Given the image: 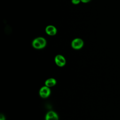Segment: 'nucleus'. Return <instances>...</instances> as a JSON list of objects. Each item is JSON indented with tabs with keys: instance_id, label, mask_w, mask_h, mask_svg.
Here are the masks:
<instances>
[{
	"instance_id": "f257e3e1",
	"label": "nucleus",
	"mask_w": 120,
	"mask_h": 120,
	"mask_svg": "<svg viewBox=\"0 0 120 120\" xmlns=\"http://www.w3.org/2000/svg\"><path fill=\"white\" fill-rule=\"evenodd\" d=\"M83 44V41L81 38H76L72 40L71 42V46L74 49L78 50L82 47Z\"/></svg>"
},
{
	"instance_id": "f03ea898",
	"label": "nucleus",
	"mask_w": 120,
	"mask_h": 120,
	"mask_svg": "<svg viewBox=\"0 0 120 120\" xmlns=\"http://www.w3.org/2000/svg\"><path fill=\"white\" fill-rule=\"evenodd\" d=\"M51 90L48 87L45 86H43L40 89L39 95L42 98H46L50 94Z\"/></svg>"
},
{
	"instance_id": "7ed1b4c3",
	"label": "nucleus",
	"mask_w": 120,
	"mask_h": 120,
	"mask_svg": "<svg viewBox=\"0 0 120 120\" xmlns=\"http://www.w3.org/2000/svg\"><path fill=\"white\" fill-rule=\"evenodd\" d=\"M55 62L59 67H63L66 64V60L61 55H57L55 57Z\"/></svg>"
},
{
	"instance_id": "20e7f679",
	"label": "nucleus",
	"mask_w": 120,
	"mask_h": 120,
	"mask_svg": "<svg viewBox=\"0 0 120 120\" xmlns=\"http://www.w3.org/2000/svg\"><path fill=\"white\" fill-rule=\"evenodd\" d=\"M45 31L46 34L50 36H54L57 32L56 27L52 25L47 26L45 29Z\"/></svg>"
},
{
	"instance_id": "39448f33",
	"label": "nucleus",
	"mask_w": 120,
	"mask_h": 120,
	"mask_svg": "<svg viewBox=\"0 0 120 120\" xmlns=\"http://www.w3.org/2000/svg\"><path fill=\"white\" fill-rule=\"evenodd\" d=\"M45 119V120H58V116L55 112L51 111L46 113Z\"/></svg>"
},
{
	"instance_id": "423d86ee",
	"label": "nucleus",
	"mask_w": 120,
	"mask_h": 120,
	"mask_svg": "<svg viewBox=\"0 0 120 120\" xmlns=\"http://www.w3.org/2000/svg\"><path fill=\"white\" fill-rule=\"evenodd\" d=\"M56 83V81L54 78H49L47 79L45 82V86L50 87L54 86Z\"/></svg>"
},
{
	"instance_id": "0eeeda50",
	"label": "nucleus",
	"mask_w": 120,
	"mask_h": 120,
	"mask_svg": "<svg viewBox=\"0 0 120 120\" xmlns=\"http://www.w3.org/2000/svg\"><path fill=\"white\" fill-rule=\"evenodd\" d=\"M32 46L35 49H42V47L41 45H40L37 39V38H35L33 40L32 43Z\"/></svg>"
},
{
	"instance_id": "6e6552de",
	"label": "nucleus",
	"mask_w": 120,
	"mask_h": 120,
	"mask_svg": "<svg viewBox=\"0 0 120 120\" xmlns=\"http://www.w3.org/2000/svg\"><path fill=\"white\" fill-rule=\"evenodd\" d=\"M36 38L38 41L40 45H41L42 48H44L46 45V41L45 38H44L43 37H38V38Z\"/></svg>"
},
{
	"instance_id": "1a4fd4ad",
	"label": "nucleus",
	"mask_w": 120,
	"mask_h": 120,
	"mask_svg": "<svg viewBox=\"0 0 120 120\" xmlns=\"http://www.w3.org/2000/svg\"><path fill=\"white\" fill-rule=\"evenodd\" d=\"M72 3L74 5H77L80 3L81 0H71Z\"/></svg>"
},
{
	"instance_id": "9d476101",
	"label": "nucleus",
	"mask_w": 120,
	"mask_h": 120,
	"mask_svg": "<svg viewBox=\"0 0 120 120\" xmlns=\"http://www.w3.org/2000/svg\"><path fill=\"white\" fill-rule=\"evenodd\" d=\"M0 120H5L4 116L2 114L0 115Z\"/></svg>"
},
{
	"instance_id": "9b49d317",
	"label": "nucleus",
	"mask_w": 120,
	"mask_h": 120,
	"mask_svg": "<svg viewBox=\"0 0 120 120\" xmlns=\"http://www.w3.org/2000/svg\"><path fill=\"white\" fill-rule=\"evenodd\" d=\"M91 0H81V1L82 3H88L90 2Z\"/></svg>"
}]
</instances>
